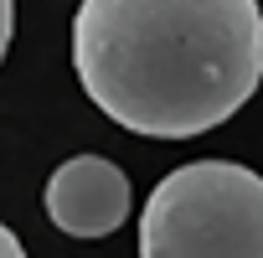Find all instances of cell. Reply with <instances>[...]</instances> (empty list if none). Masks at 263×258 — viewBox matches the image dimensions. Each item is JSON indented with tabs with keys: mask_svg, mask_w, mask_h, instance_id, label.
I'll return each mask as SVG.
<instances>
[{
	"mask_svg": "<svg viewBox=\"0 0 263 258\" xmlns=\"http://www.w3.org/2000/svg\"><path fill=\"white\" fill-rule=\"evenodd\" d=\"M72 67L114 124L150 140H191L253 98L263 11L258 0H83Z\"/></svg>",
	"mask_w": 263,
	"mask_h": 258,
	"instance_id": "obj_1",
	"label": "cell"
},
{
	"mask_svg": "<svg viewBox=\"0 0 263 258\" xmlns=\"http://www.w3.org/2000/svg\"><path fill=\"white\" fill-rule=\"evenodd\" d=\"M145 258H263V176L232 160L171 171L140 217Z\"/></svg>",
	"mask_w": 263,
	"mask_h": 258,
	"instance_id": "obj_2",
	"label": "cell"
},
{
	"mask_svg": "<svg viewBox=\"0 0 263 258\" xmlns=\"http://www.w3.org/2000/svg\"><path fill=\"white\" fill-rule=\"evenodd\" d=\"M47 217L67 237H108L129 217V176L103 155H72L47 181Z\"/></svg>",
	"mask_w": 263,
	"mask_h": 258,
	"instance_id": "obj_3",
	"label": "cell"
},
{
	"mask_svg": "<svg viewBox=\"0 0 263 258\" xmlns=\"http://www.w3.org/2000/svg\"><path fill=\"white\" fill-rule=\"evenodd\" d=\"M11 26H16V0H0V62H6V47H11Z\"/></svg>",
	"mask_w": 263,
	"mask_h": 258,
	"instance_id": "obj_4",
	"label": "cell"
},
{
	"mask_svg": "<svg viewBox=\"0 0 263 258\" xmlns=\"http://www.w3.org/2000/svg\"><path fill=\"white\" fill-rule=\"evenodd\" d=\"M0 258H21V237H16L6 222H0Z\"/></svg>",
	"mask_w": 263,
	"mask_h": 258,
	"instance_id": "obj_5",
	"label": "cell"
}]
</instances>
